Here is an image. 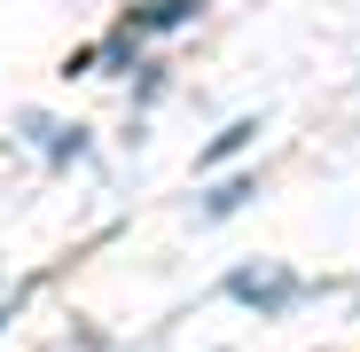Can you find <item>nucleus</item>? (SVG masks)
Segmentation results:
<instances>
[{
    "label": "nucleus",
    "mask_w": 360,
    "mask_h": 352,
    "mask_svg": "<svg viewBox=\"0 0 360 352\" xmlns=\"http://www.w3.org/2000/svg\"><path fill=\"white\" fill-rule=\"evenodd\" d=\"M8 313H16V306H0V329H8Z\"/></svg>",
    "instance_id": "423d86ee"
},
{
    "label": "nucleus",
    "mask_w": 360,
    "mask_h": 352,
    "mask_svg": "<svg viewBox=\"0 0 360 352\" xmlns=\"http://www.w3.org/2000/svg\"><path fill=\"white\" fill-rule=\"evenodd\" d=\"M251 141H259V117H235V126H219V133L204 141V157H196V172H219L227 157H243Z\"/></svg>",
    "instance_id": "7ed1b4c3"
},
{
    "label": "nucleus",
    "mask_w": 360,
    "mask_h": 352,
    "mask_svg": "<svg viewBox=\"0 0 360 352\" xmlns=\"http://www.w3.org/2000/svg\"><path fill=\"white\" fill-rule=\"evenodd\" d=\"M204 16V0H141V8H126V32H180V24H196Z\"/></svg>",
    "instance_id": "f03ea898"
},
{
    "label": "nucleus",
    "mask_w": 360,
    "mask_h": 352,
    "mask_svg": "<svg viewBox=\"0 0 360 352\" xmlns=\"http://www.w3.org/2000/svg\"><path fill=\"white\" fill-rule=\"evenodd\" d=\"M227 298L235 306H259V321H282L297 298H314V282L290 274V266H235L227 274Z\"/></svg>",
    "instance_id": "f257e3e1"
},
{
    "label": "nucleus",
    "mask_w": 360,
    "mask_h": 352,
    "mask_svg": "<svg viewBox=\"0 0 360 352\" xmlns=\"http://www.w3.org/2000/svg\"><path fill=\"white\" fill-rule=\"evenodd\" d=\"M251 196H259V181H251V172H235V181H219V188L204 196V211H196V219H204V227H219V219H235V211H243Z\"/></svg>",
    "instance_id": "20e7f679"
},
{
    "label": "nucleus",
    "mask_w": 360,
    "mask_h": 352,
    "mask_svg": "<svg viewBox=\"0 0 360 352\" xmlns=\"http://www.w3.org/2000/svg\"><path fill=\"white\" fill-rule=\"evenodd\" d=\"M39 149H47V164H79L94 141H86V126H55L47 117V133H39Z\"/></svg>",
    "instance_id": "39448f33"
}]
</instances>
